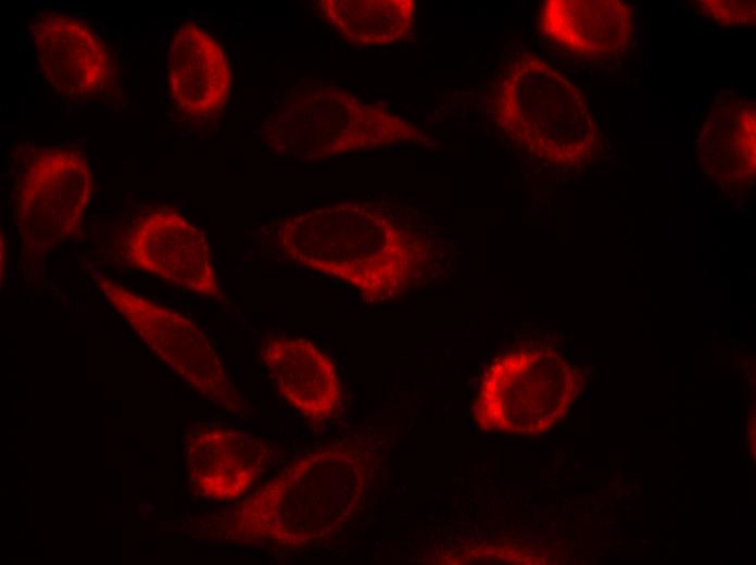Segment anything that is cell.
<instances>
[{
  "mask_svg": "<svg viewBox=\"0 0 756 565\" xmlns=\"http://www.w3.org/2000/svg\"><path fill=\"white\" fill-rule=\"evenodd\" d=\"M278 250L299 266L338 279L369 303L399 300L432 268L431 241L380 205L343 201L284 218Z\"/></svg>",
  "mask_w": 756,
  "mask_h": 565,
  "instance_id": "1",
  "label": "cell"
},
{
  "mask_svg": "<svg viewBox=\"0 0 756 565\" xmlns=\"http://www.w3.org/2000/svg\"><path fill=\"white\" fill-rule=\"evenodd\" d=\"M363 476L351 449L337 443L319 447L240 502L217 525L216 536L286 548L323 540L357 506Z\"/></svg>",
  "mask_w": 756,
  "mask_h": 565,
  "instance_id": "2",
  "label": "cell"
},
{
  "mask_svg": "<svg viewBox=\"0 0 756 565\" xmlns=\"http://www.w3.org/2000/svg\"><path fill=\"white\" fill-rule=\"evenodd\" d=\"M260 133L277 155L305 161L427 140L423 130L403 117L320 81L288 88Z\"/></svg>",
  "mask_w": 756,
  "mask_h": 565,
  "instance_id": "3",
  "label": "cell"
},
{
  "mask_svg": "<svg viewBox=\"0 0 756 565\" xmlns=\"http://www.w3.org/2000/svg\"><path fill=\"white\" fill-rule=\"evenodd\" d=\"M499 127L530 152L555 164H575L588 152L585 106L577 88L532 54L513 61L493 105Z\"/></svg>",
  "mask_w": 756,
  "mask_h": 565,
  "instance_id": "4",
  "label": "cell"
},
{
  "mask_svg": "<svg viewBox=\"0 0 756 565\" xmlns=\"http://www.w3.org/2000/svg\"><path fill=\"white\" fill-rule=\"evenodd\" d=\"M575 388L571 368L554 350H513L486 368L474 416L486 430L539 434L565 414Z\"/></svg>",
  "mask_w": 756,
  "mask_h": 565,
  "instance_id": "5",
  "label": "cell"
},
{
  "mask_svg": "<svg viewBox=\"0 0 756 565\" xmlns=\"http://www.w3.org/2000/svg\"><path fill=\"white\" fill-rule=\"evenodd\" d=\"M96 285L138 338L191 388L226 411L245 409V400L216 350L190 317L110 277L98 275Z\"/></svg>",
  "mask_w": 756,
  "mask_h": 565,
  "instance_id": "6",
  "label": "cell"
},
{
  "mask_svg": "<svg viewBox=\"0 0 756 565\" xmlns=\"http://www.w3.org/2000/svg\"><path fill=\"white\" fill-rule=\"evenodd\" d=\"M93 191L86 156L68 148L33 153L17 178L16 224L24 246L47 251L72 238L83 224Z\"/></svg>",
  "mask_w": 756,
  "mask_h": 565,
  "instance_id": "7",
  "label": "cell"
},
{
  "mask_svg": "<svg viewBox=\"0 0 756 565\" xmlns=\"http://www.w3.org/2000/svg\"><path fill=\"white\" fill-rule=\"evenodd\" d=\"M123 256L135 269L186 291L224 298L206 237L174 209L141 214L126 236Z\"/></svg>",
  "mask_w": 756,
  "mask_h": 565,
  "instance_id": "8",
  "label": "cell"
},
{
  "mask_svg": "<svg viewBox=\"0 0 756 565\" xmlns=\"http://www.w3.org/2000/svg\"><path fill=\"white\" fill-rule=\"evenodd\" d=\"M40 71L50 87L67 99H87L111 88L116 67L106 45L81 20L46 13L33 22Z\"/></svg>",
  "mask_w": 756,
  "mask_h": 565,
  "instance_id": "9",
  "label": "cell"
},
{
  "mask_svg": "<svg viewBox=\"0 0 756 565\" xmlns=\"http://www.w3.org/2000/svg\"><path fill=\"white\" fill-rule=\"evenodd\" d=\"M268 452L257 438L211 423L193 425L186 437L189 485L207 500L229 501L244 495L265 470Z\"/></svg>",
  "mask_w": 756,
  "mask_h": 565,
  "instance_id": "10",
  "label": "cell"
},
{
  "mask_svg": "<svg viewBox=\"0 0 756 565\" xmlns=\"http://www.w3.org/2000/svg\"><path fill=\"white\" fill-rule=\"evenodd\" d=\"M260 355L280 397L301 414L323 420L338 412L342 392L336 366L312 341L276 336Z\"/></svg>",
  "mask_w": 756,
  "mask_h": 565,
  "instance_id": "11",
  "label": "cell"
},
{
  "mask_svg": "<svg viewBox=\"0 0 756 565\" xmlns=\"http://www.w3.org/2000/svg\"><path fill=\"white\" fill-rule=\"evenodd\" d=\"M167 76L176 106L197 118L219 111L231 87V71L223 46L190 22L181 25L172 38Z\"/></svg>",
  "mask_w": 756,
  "mask_h": 565,
  "instance_id": "12",
  "label": "cell"
},
{
  "mask_svg": "<svg viewBox=\"0 0 756 565\" xmlns=\"http://www.w3.org/2000/svg\"><path fill=\"white\" fill-rule=\"evenodd\" d=\"M317 3L331 27L356 46L399 41L414 25V0H322Z\"/></svg>",
  "mask_w": 756,
  "mask_h": 565,
  "instance_id": "13",
  "label": "cell"
}]
</instances>
